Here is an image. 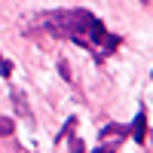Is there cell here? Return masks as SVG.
<instances>
[{
    "instance_id": "1",
    "label": "cell",
    "mask_w": 153,
    "mask_h": 153,
    "mask_svg": "<svg viewBox=\"0 0 153 153\" xmlns=\"http://www.w3.org/2000/svg\"><path fill=\"white\" fill-rule=\"evenodd\" d=\"M43 31L52 37H61V40H74L83 49H92V52H98V58L117 52V46H120V37L107 34L104 25L86 9L49 12V16H43Z\"/></svg>"
},
{
    "instance_id": "5",
    "label": "cell",
    "mask_w": 153,
    "mask_h": 153,
    "mask_svg": "<svg viewBox=\"0 0 153 153\" xmlns=\"http://www.w3.org/2000/svg\"><path fill=\"white\" fill-rule=\"evenodd\" d=\"M113 150H117V147H107V144H101V147H95L92 153H113Z\"/></svg>"
},
{
    "instance_id": "4",
    "label": "cell",
    "mask_w": 153,
    "mask_h": 153,
    "mask_svg": "<svg viewBox=\"0 0 153 153\" xmlns=\"http://www.w3.org/2000/svg\"><path fill=\"white\" fill-rule=\"evenodd\" d=\"M12 74V65H9V61H3V58H0V76H9Z\"/></svg>"
},
{
    "instance_id": "6",
    "label": "cell",
    "mask_w": 153,
    "mask_h": 153,
    "mask_svg": "<svg viewBox=\"0 0 153 153\" xmlns=\"http://www.w3.org/2000/svg\"><path fill=\"white\" fill-rule=\"evenodd\" d=\"M144 3H147V0H144Z\"/></svg>"
},
{
    "instance_id": "3",
    "label": "cell",
    "mask_w": 153,
    "mask_h": 153,
    "mask_svg": "<svg viewBox=\"0 0 153 153\" xmlns=\"http://www.w3.org/2000/svg\"><path fill=\"white\" fill-rule=\"evenodd\" d=\"M12 132H16V123H12L9 117H0V138H9Z\"/></svg>"
},
{
    "instance_id": "2",
    "label": "cell",
    "mask_w": 153,
    "mask_h": 153,
    "mask_svg": "<svg viewBox=\"0 0 153 153\" xmlns=\"http://www.w3.org/2000/svg\"><path fill=\"white\" fill-rule=\"evenodd\" d=\"M132 138H135L138 144H144V141H147V113H144V110L138 113L135 123H132Z\"/></svg>"
}]
</instances>
